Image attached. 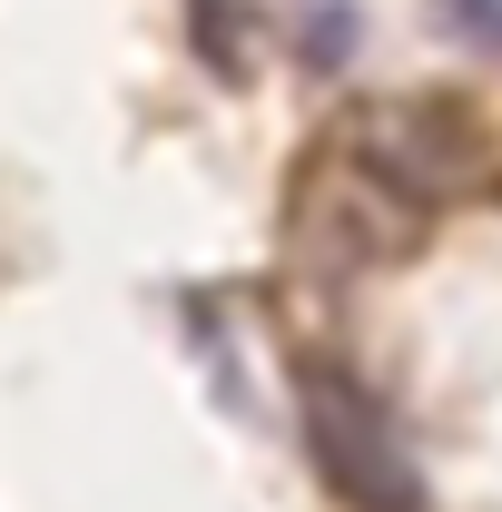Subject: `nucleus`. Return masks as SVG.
Here are the masks:
<instances>
[{
	"label": "nucleus",
	"mask_w": 502,
	"mask_h": 512,
	"mask_svg": "<svg viewBox=\"0 0 502 512\" xmlns=\"http://www.w3.org/2000/svg\"><path fill=\"white\" fill-rule=\"evenodd\" d=\"M296 434H306L315 483L345 512H434L414 453L394 444V424H384L375 384L345 375L335 355H306V365H296Z\"/></svg>",
	"instance_id": "f257e3e1"
},
{
	"label": "nucleus",
	"mask_w": 502,
	"mask_h": 512,
	"mask_svg": "<svg viewBox=\"0 0 502 512\" xmlns=\"http://www.w3.org/2000/svg\"><path fill=\"white\" fill-rule=\"evenodd\" d=\"M345 168H365L404 207H434V197H453L483 168V138H473L463 109H443V99H365L345 119Z\"/></svg>",
	"instance_id": "f03ea898"
},
{
	"label": "nucleus",
	"mask_w": 502,
	"mask_h": 512,
	"mask_svg": "<svg viewBox=\"0 0 502 512\" xmlns=\"http://www.w3.org/2000/svg\"><path fill=\"white\" fill-rule=\"evenodd\" d=\"M424 237V207H404V197H384L365 168H325L296 188V247L315 266H335V276H355V266H404Z\"/></svg>",
	"instance_id": "7ed1b4c3"
},
{
	"label": "nucleus",
	"mask_w": 502,
	"mask_h": 512,
	"mask_svg": "<svg viewBox=\"0 0 502 512\" xmlns=\"http://www.w3.org/2000/svg\"><path fill=\"white\" fill-rule=\"evenodd\" d=\"M188 40L207 69H227V79H247V0H188Z\"/></svg>",
	"instance_id": "20e7f679"
},
{
	"label": "nucleus",
	"mask_w": 502,
	"mask_h": 512,
	"mask_svg": "<svg viewBox=\"0 0 502 512\" xmlns=\"http://www.w3.org/2000/svg\"><path fill=\"white\" fill-rule=\"evenodd\" d=\"M296 50H306L315 69H345V60H355V10H345V0H325V10H315V30H296Z\"/></svg>",
	"instance_id": "39448f33"
},
{
	"label": "nucleus",
	"mask_w": 502,
	"mask_h": 512,
	"mask_svg": "<svg viewBox=\"0 0 502 512\" xmlns=\"http://www.w3.org/2000/svg\"><path fill=\"white\" fill-rule=\"evenodd\" d=\"M434 10H443V30H473V40L502 50V0H434Z\"/></svg>",
	"instance_id": "423d86ee"
}]
</instances>
